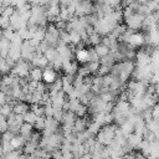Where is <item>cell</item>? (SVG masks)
Instances as JSON below:
<instances>
[{"mask_svg":"<svg viewBox=\"0 0 159 159\" xmlns=\"http://www.w3.org/2000/svg\"><path fill=\"white\" fill-rule=\"evenodd\" d=\"M144 19H145V16H143V15H140L139 12H134L133 15H130L129 17H127L124 21V24H125V26L128 27V29H132V30H134V31H137V30H139V29H142V25H143V21H144Z\"/></svg>","mask_w":159,"mask_h":159,"instance_id":"1","label":"cell"},{"mask_svg":"<svg viewBox=\"0 0 159 159\" xmlns=\"http://www.w3.org/2000/svg\"><path fill=\"white\" fill-rule=\"evenodd\" d=\"M145 43V36L144 32H133L130 39H129V46L132 48H137V47H142Z\"/></svg>","mask_w":159,"mask_h":159,"instance_id":"2","label":"cell"},{"mask_svg":"<svg viewBox=\"0 0 159 159\" xmlns=\"http://www.w3.org/2000/svg\"><path fill=\"white\" fill-rule=\"evenodd\" d=\"M56 80H57V72H56L55 68H52V67H46V68H43V72H42V81H43L46 84H51V83H53Z\"/></svg>","mask_w":159,"mask_h":159,"instance_id":"3","label":"cell"},{"mask_svg":"<svg viewBox=\"0 0 159 159\" xmlns=\"http://www.w3.org/2000/svg\"><path fill=\"white\" fill-rule=\"evenodd\" d=\"M150 62H152V56L149 53H147L143 48L137 52V57H135L137 66H145V65H149Z\"/></svg>","mask_w":159,"mask_h":159,"instance_id":"4","label":"cell"},{"mask_svg":"<svg viewBox=\"0 0 159 159\" xmlns=\"http://www.w3.org/2000/svg\"><path fill=\"white\" fill-rule=\"evenodd\" d=\"M75 60L78 61L80 65L87 63L88 60V48L83 47V48H75Z\"/></svg>","mask_w":159,"mask_h":159,"instance_id":"5","label":"cell"},{"mask_svg":"<svg viewBox=\"0 0 159 159\" xmlns=\"http://www.w3.org/2000/svg\"><path fill=\"white\" fill-rule=\"evenodd\" d=\"M88 123H89V122L87 120V118H84V117H77L76 120H75V123H73V128H72V130H73L75 133L83 132V130L87 129Z\"/></svg>","mask_w":159,"mask_h":159,"instance_id":"6","label":"cell"},{"mask_svg":"<svg viewBox=\"0 0 159 159\" xmlns=\"http://www.w3.org/2000/svg\"><path fill=\"white\" fill-rule=\"evenodd\" d=\"M42 72H43V68L39 67V66H34L30 68V72H29V80H32V81H42Z\"/></svg>","mask_w":159,"mask_h":159,"instance_id":"7","label":"cell"},{"mask_svg":"<svg viewBox=\"0 0 159 159\" xmlns=\"http://www.w3.org/2000/svg\"><path fill=\"white\" fill-rule=\"evenodd\" d=\"M76 118H77V114L73 111H65L61 124H67V125H72L73 127V123H75Z\"/></svg>","mask_w":159,"mask_h":159,"instance_id":"8","label":"cell"},{"mask_svg":"<svg viewBox=\"0 0 159 159\" xmlns=\"http://www.w3.org/2000/svg\"><path fill=\"white\" fill-rule=\"evenodd\" d=\"M32 124L31 123H27V122H24L22 124H21V127H20V133L19 134H21L26 140H29L30 139V137H31V134H32Z\"/></svg>","mask_w":159,"mask_h":159,"instance_id":"9","label":"cell"},{"mask_svg":"<svg viewBox=\"0 0 159 159\" xmlns=\"http://www.w3.org/2000/svg\"><path fill=\"white\" fill-rule=\"evenodd\" d=\"M143 140V137L142 135H139V134H137V133H130L128 137H127V143L129 144V145H132L134 149H137L138 147H139V144H140V142Z\"/></svg>","mask_w":159,"mask_h":159,"instance_id":"10","label":"cell"},{"mask_svg":"<svg viewBox=\"0 0 159 159\" xmlns=\"http://www.w3.org/2000/svg\"><path fill=\"white\" fill-rule=\"evenodd\" d=\"M30 109V106L27 103H25L24 101H16V103L14 104V112L16 114H25L27 111Z\"/></svg>","mask_w":159,"mask_h":159,"instance_id":"11","label":"cell"},{"mask_svg":"<svg viewBox=\"0 0 159 159\" xmlns=\"http://www.w3.org/2000/svg\"><path fill=\"white\" fill-rule=\"evenodd\" d=\"M25 143H26V139L21 134H15L12 137V139H11V144H12V147L15 149H22Z\"/></svg>","mask_w":159,"mask_h":159,"instance_id":"12","label":"cell"},{"mask_svg":"<svg viewBox=\"0 0 159 159\" xmlns=\"http://www.w3.org/2000/svg\"><path fill=\"white\" fill-rule=\"evenodd\" d=\"M101 42H102V35L99 32H97L96 30L88 35V45L96 46V45H98Z\"/></svg>","mask_w":159,"mask_h":159,"instance_id":"13","label":"cell"},{"mask_svg":"<svg viewBox=\"0 0 159 159\" xmlns=\"http://www.w3.org/2000/svg\"><path fill=\"white\" fill-rule=\"evenodd\" d=\"M99 62H101V65H106V66H108V67H112L117 61H116V58H114L113 53H112V52H109L108 55H106V56L101 57V58H99Z\"/></svg>","mask_w":159,"mask_h":159,"instance_id":"14","label":"cell"},{"mask_svg":"<svg viewBox=\"0 0 159 159\" xmlns=\"http://www.w3.org/2000/svg\"><path fill=\"white\" fill-rule=\"evenodd\" d=\"M119 128H120V130L123 132V134H124L125 137H128L130 133L134 132V124H132L128 119H127L124 123H122V124L119 125Z\"/></svg>","mask_w":159,"mask_h":159,"instance_id":"15","label":"cell"},{"mask_svg":"<svg viewBox=\"0 0 159 159\" xmlns=\"http://www.w3.org/2000/svg\"><path fill=\"white\" fill-rule=\"evenodd\" d=\"M94 48H96V51H97V53H98L99 58H101V57H103V56H106V55H108V53L111 52L109 47H108L107 45H104L103 42H101V43L96 45V46H94Z\"/></svg>","mask_w":159,"mask_h":159,"instance_id":"16","label":"cell"},{"mask_svg":"<svg viewBox=\"0 0 159 159\" xmlns=\"http://www.w3.org/2000/svg\"><path fill=\"white\" fill-rule=\"evenodd\" d=\"M45 124H46V117L45 116H39L36 118L35 123H34V127H35L36 130H40L41 132L42 129H45Z\"/></svg>","mask_w":159,"mask_h":159,"instance_id":"17","label":"cell"},{"mask_svg":"<svg viewBox=\"0 0 159 159\" xmlns=\"http://www.w3.org/2000/svg\"><path fill=\"white\" fill-rule=\"evenodd\" d=\"M70 37H71V45H73V46L78 45L82 41V37H81L80 32L76 31V30H71L70 31Z\"/></svg>","mask_w":159,"mask_h":159,"instance_id":"18","label":"cell"},{"mask_svg":"<svg viewBox=\"0 0 159 159\" xmlns=\"http://www.w3.org/2000/svg\"><path fill=\"white\" fill-rule=\"evenodd\" d=\"M43 55L47 57V60L51 62V61H53L57 56H58V51L56 50V47H48L45 52H43Z\"/></svg>","mask_w":159,"mask_h":159,"instance_id":"19","label":"cell"},{"mask_svg":"<svg viewBox=\"0 0 159 159\" xmlns=\"http://www.w3.org/2000/svg\"><path fill=\"white\" fill-rule=\"evenodd\" d=\"M39 116L34 112V111H31V109H29L25 114H24V122H27V123H31L32 125H34V123H35V120H36V118H37Z\"/></svg>","mask_w":159,"mask_h":159,"instance_id":"20","label":"cell"},{"mask_svg":"<svg viewBox=\"0 0 159 159\" xmlns=\"http://www.w3.org/2000/svg\"><path fill=\"white\" fill-rule=\"evenodd\" d=\"M12 112H14V106H12L11 103H9V102L4 103L2 107H1V111H0V113H1L2 116H5L6 118H7Z\"/></svg>","mask_w":159,"mask_h":159,"instance_id":"21","label":"cell"},{"mask_svg":"<svg viewBox=\"0 0 159 159\" xmlns=\"http://www.w3.org/2000/svg\"><path fill=\"white\" fill-rule=\"evenodd\" d=\"M86 65H87L91 75H97V72L99 70V66H101V62L99 61H91V62H87Z\"/></svg>","mask_w":159,"mask_h":159,"instance_id":"22","label":"cell"},{"mask_svg":"<svg viewBox=\"0 0 159 159\" xmlns=\"http://www.w3.org/2000/svg\"><path fill=\"white\" fill-rule=\"evenodd\" d=\"M88 60H89L88 62H91V61H99V56H98L94 46L88 48Z\"/></svg>","mask_w":159,"mask_h":159,"instance_id":"23","label":"cell"},{"mask_svg":"<svg viewBox=\"0 0 159 159\" xmlns=\"http://www.w3.org/2000/svg\"><path fill=\"white\" fill-rule=\"evenodd\" d=\"M10 27V17L0 14V29H7Z\"/></svg>","mask_w":159,"mask_h":159,"instance_id":"24","label":"cell"},{"mask_svg":"<svg viewBox=\"0 0 159 159\" xmlns=\"http://www.w3.org/2000/svg\"><path fill=\"white\" fill-rule=\"evenodd\" d=\"M111 72V67H108V66H106V65H101L99 66V70H98V72H97V75H99V76H106V75H108Z\"/></svg>","mask_w":159,"mask_h":159,"instance_id":"25","label":"cell"},{"mask_svg":"<svg viewBox=\"0 0 159 159\" xmlns=\"http://www.w3.org/2000/svg\"><path fill=\"white\" fill-rule=\"evenodd\" d=\"M53 112L55 108L52 104H45V117H53Z\"/></svg>","mask_w":159,"mask_h":159,"instance_id":"26","label":"cell"},{"mask_svg":"<svg viewBox=\"0 0 159 159\" xmlns=\"http://www.w3.org/2000/svg\"><path fill=\"white\" fill-rule=\"evenodd\" d=\"M72 0H60V6L61 7H67L71 4Z\"/></svg>","mask_w":159,"mask_h":159,"instance_id":"27","label":"cell"},{"mask_svg":"<svg viewBox=\"0 0 159 159\" xmlns=\"http://www.w3.org/2000/svg\"><path fill=\"white\" fill-rule=\"evenodd\" d=\"M153 14H154V16L157 17V20L159 21V7H158V9H157V10H155V11H154Z\"/></svg>","mask_w":159,"mask_h":159,"instance_id":"28","label":"cell"},{"mask_svg":"<svg viewBox=\"0 0 159 159\" xmlns=\"http://www.w3.org/2000/svg\"><path fill=\"white\" fill-rule=\"evenodd\" d=\"M1 107H2V104H1V103H0V111H1Z\"/></svg>","mask_w":159,"mask_h":159,"instance_id":"29","label":"cell"}]
</instances>
